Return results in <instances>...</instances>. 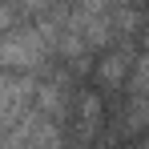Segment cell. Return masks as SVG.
I'll return each mask as SVG.
<instances>
[{"mask_svg": "<svg viewBox=\"0 0 149 149\" xmlns=\"http://www.w3.org/2000/svg\"><path fill=\"white\" fill-rule=\"evenodd\" d=\"M4 149H69V133L56 117L32 113L20 125L4 129Z\"/></svg>", "mask_w": 149, "mask_h": 149, "instance_id": "obj_1", "label": "cell"}]
</instances>
